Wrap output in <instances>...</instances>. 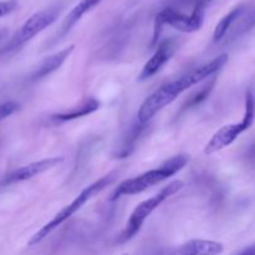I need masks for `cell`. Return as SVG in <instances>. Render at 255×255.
Returning <instances> with one entry per match:
<instances>
[{
	"label": "cell",
	"mask_w": 255,
	"mask_h": 255,
	"mask_svg": "<svg viewBox=\"0 0 255 255\" xmlns=\"http://www.w3.org/2000/svg\"><path fill=\"white\" fill-rule=\"evenodd\" d=\"M183 182L177 179V181L171 182L168 186L163 187L158 193L152 196L151 198L146 199V201H143L142 203H139L138 206L133 209L131 216H129L126 228L124 229L121 236L119 237V243H126L129 239L133 238V237L138 233L139 229L142 228V226L144 224L146 219L148 218V217L151 216L163 202H166L169 197H172L173 194H176L177 192L181 191V189L183 188Z\"/></svg>",
	"instance_id": "277c9868"
},
{
	"label": "cell",
	"mask_w": 255,
	"mask_h": 255,
	"mask_svg": "<svg viewBox=\"0 0 255 255\" xmlns=\"http://www.w3.org/2000/svg\"><path fill=\"white\" fill-rule=\"evenodd\" d=\"M188 161L189 157L187 154H178V156L167 159L158 168L151 169V171L144 172L133 178L126 179L115 189L114 194H112V201L122 196H133V194L142 193L151 187L157 186L158 183L171 178L179 171H182V168L188 163Z\"/></svg>",
	"instance_id": "3957f363"
},
{
	"label": "cell",
	"mask_w": 255,
	"mask_h": 255,
	"mask_svg": "<svg viewBox=\"0 0 255 255\" xmlns=\"http://www.w3.org/2000/svg\"><path fill=\"white\" fill-rule=\"evenodd\" d=\"M102 0H80L76 5L71 9V11L66 15L64 22L61 25V35L69 32L80 20L82 19L85 14L91 11L95 6L101 2Z\"/></svg>",
	"instance_id": "4fadbf2b"
},
{
	"label": "cell",
	"mask_w": 255,
	"mask_h": 255,
	"mask_svg": "<svg viewBox=\"0 0 255 255\" xmlns=\"http://www.w3.org/2000/svg\"><path fill=\"white\" fill-rule=\"evenodd\" d=\"M15 6H16L15 1H0V17L11 12Z\"/></svg>",
	"instance_id": "ac0fdd59"
},
{
	"label": "cell",
	"mask_w": 255,
	"mask_h": 255,
	"mask_svg": "<svg viewBox=\"0 0 255 255\" xmlns=\"http://www.w3.org/2000/svg\"><path fill=\"white\" fill-rule=\"evenodd\" d=\"M237 255H255V244L251 247H247L246 249H243L241 253H238Z\"/></svg>",
	"instance_id": "d6986e66"
},
{
	"label": "cell",
	"mask_w": 255,
	"mask_h": 255,
	"mask_svg": "<svg viewBox=\"0 0 255 255\" xmlns=\"http://www.w3.org/2000/svg\"><path fill=\"white\" fill-rule=\"evenodd\" d=\"M0 37H1V35H0Z\"/></svg>",
	"instance_id": "ffe728a7"
},
{
	"label": "cell",
	"mask_w": 255,
	"mask_h": 255,
	"mask_svg": "<svg viewBox=\"0 0 255 255\" xmlns=\"http://www.w3.org/2000/svg\"><path fill=\"white\" fill-rule=\"evenodd\" d=\"M253 27H255V9L248 15V16L246 17V19L243 20V21L241 22V25L237 27L236 31H234V34H233V37L241 36V35L247 34V32L251 31Z\"/></svg>",
	"instance_id": "2e32d148"
},
{
	"label": "cell",
	"mask_w": 255,
	"mask_h": 255,
	"mask_svg": "<svg viewBox=\"0 0 255 255\" xmlns=\"http://www.w3.org/2000/svg\"><path fill=\"white\" fill-rule=\"evenodd\" d=\"M244 12V6L241 5V6L234 7L232 11H229L221 21L217 24L216 29H214L213 32V42H219L227 34H228L229 29L232 27V25L236 22L237 19L242 16V14Z\"/></svg>",
	"instance_id": "5bb4252c"
},
{
	"label": "cell",
	"mask_w": 255,
	"mask_h": 255,
	"mask_svg": "<svg viewBox=\"0 0 255 255\" xmlns=\"http://www.w3.org/2000/svg\"><path fill=\"white\" fill-rule=\"evenodd\" d=\"M227 61H228V55L222 54L212 61H209L208 64H204L197 69L192 70L191 72L183 75L179 79L162 85L159 89H157L153 94L149 95L142 102L138 112H137V122L141 125L147 124L164 107L171 105L179 95L193 87L198 82L203 81L204 79H208V77L216 75L227 64Z\"/></svg>",
	"instance_id": "6da1fadb"
},
{
	"label": "cell",
	"mask_w": 255,
	"mask_h": 255,
	"mask_svg": "<svg viewBox=\"0 0 255 255\" xmlns=\"http://www.w3.org/2000/svg\"><path fill=\"white\" fill-rule=\"evenodd\" d=\"M214 86V80L212 82H209L208 85H206V86L203 87V89L199 90L198 92H196V94L193 95V96L191 97V99L187 101L186 106L183 107V109H188V107H193V106H197L198 104H201L202 101H204V100L207 99V97L209 96V94H211L212 89H213Z\"/></svg>",
	"instance_id": "9a60e30c"
},
{
	"label": "cell",
	"mask_w": 255,
	"mask_h": 255,
	"mask_svg": "<svg viewBox=\"0 0 255 255\" xmlns=\"http://www.w3.org/2000/svg\"><path fill=\"white\" fill-rule=\"evenodd\" d=\"M100 109V101L95 97H87V99L82 100L77 106L71 107L66 111L57 112L50 116V121L54 124H65V122L74 121V120L81 119V117L91 115L96 112Z\"/></svg>",
	"instance_id": "30bf717a"
},
{
	"label": "cell",
	"mask_w": 255,
	"mask_h": 255,
	"mask_svg": "<svg viewBox=\"0 0 255 255\" xmlns=\"http://www.w3.org/2000/svg\"><path fill=\"white\" fill-rule=\"evenodd\" d=\"M62 161H64L62 157H50V158H44L41 161L32 162V163L20 167V168L12 171L10 174H7L1 181V184L2 186H7V184L27 181V179L32 178V177L37 176V174H41L44 172L49 171V169L54 168L55 166L60 164Z\"/></svg>",
	"instance_id": "9c48e42d"
},
{
	"label": "cell",
	"mask_w": 255,
	"mask_h": 255,
	"mask_svg": "<svg viewBox=\"0 0 255 255\" xmlns=\"http://www.w3.org/2000/svg\"><path fill=\"white\" fill-rule=\"evenodd\" d=\"M17 109H19V104L15 101H6L0 104V122L11 116L14 112L17 111Z\"/></svg>",
	"instance_id": "e0dca14e"
},
{
	"label": "cell",
	"mask_w": 255,
	"mask_h": 255,
	"mask_svg": "<svg viewBox=\"0 0 255 255\" xmlns=\"http://www.w3.org/2000/svg\"><path fill=\"white\" fill-rule=\"evenodd\" d=\"M224 252L222 243L207 239H192L179 247L174 255H219Z\"/></svg>",
	"instance_id": "8fae6325"
},
{
	"label": "cell",
	"mask_w": 255,
	"mask_h": 255,
	"mask_svg": "<svg viewBox=\"0 0 255 255\" xmlns=\"http://www.w3.org/2000/svg\"><path fill=\"white\" fill-rule=\"evenodd\" d=\"M60 11H61V7L54 5V6L46 7V9L40 10V11L32 14L20 26V29L15 32L14 36L9 41V44L5 47L4 52L16 51L20 47L24 46L32 37H35L37 34L44 31L46 27H49L57 19Z\"/></svg>",
	"instance_id": "52a82bcc"
},
{
	"label": "cell",
	"mask_w": 255,
	"mask_h": 255,
	"mask_svg": "<svg viewBox=\"0 0 255 255\" xmlns=\"http://www.w3.org/2000/svg\"><path fill=\"white\" fill-rule=\"evenodd\" d=\"M117 176H119V174H117L116 171L110 172V173H107L106 176L101 177V178H99L97 181H95L94 183L87 186L86 188L82 189V191L80 192V194H77L76 198H75L71 203L67 204V206L64 207L59 213L55 214V217L51 219V221L47 222L42 228H40L39 231H37L36 233L30 238L27 246L29 247L36 246V244H39L40 242L44 241V239L46 238V237H49L55 229L59 228L62 223H65L67 219H70L75 213H77V212H79L80 209H81L82 207L90 201V199L94 198L96 194H99L100 192L104 191L105 188L111 186V184L116 181Z\"/></svg>",
	"instance_id": "7a4b0ae2"
},
{
	"label": "cell",
	"mask_w": 255,
	"mask_h": 255,
	"mask_svg": "<svg viewBox=\"0 0 255 255\" xmlns=\"http://www.w3.org/2000/svg\"><path fill=\"white\" fill-rule=\"evenodd\" d=\"M177 50V42L173 39H164L157 45L156 51L152 55L151 59L144 64L142 67V71L139 74L138 80L139 81H144V80L151 79L152 76L157 74L167 62L171 60L174 52Z\"/></svg>",
	"instance_id": "ba28073f"
},
{
	"label": "cell",
	"mask_w": 255,
	"mask_h": 255,
	"mask_svg": "<svg viewBox=\"0 0 255 255\" xmlns=\"http://www.w3.org/2000/svg\"><path fill=\"white\" fill-rule=\"evenodd\" d=\"M124 255H127V254H124Z\"/></svg>",
	"instance_id": "44dd1931"
},
{
	"label": "cell",
	"mask_w": 255,
	"mask_h": 255,
	"mask_svg": "<svg viewBox=\"0 0 255 255\" xmlns=\"http://www.w3.org/2000/svg\"><path fill=\"white\" fill-rule=\"evenodd\" d=\"M255 121V99L252 91H247L246 95V111H244V116L241 122L238 124H231L226 125V126L221 127L216 133L212 136L208 143L204 147V154L209 156L216 152L222 151L226 147L231 146L236 139L248 131L252 126H253Z\"/></svg>",
	"instance_id": "8992f818"
},
{
	"label": "cell",
	"mask_w": 255,
	"mask_h": 255,
	"mask_svg": "<svg viewBox=\"0 0 255 255\" xmlns=\"http://www.w3.org/2000/svg\"><path fill=\"white\" fill-rule=\"evenodd\" d=\"M75 46L74 45H70V46L65 47V49L60 50V51L55 52V54L50 55V56L45 57L40 65L37 66V69L32 72L31 79L32 80H40L42 77L47 76V75L52 74L54 71H56L57 69L62 66L65 61L69 59L70 55L74 51Z\"/></svg>",
	"instance_id": "7c38bea8"
},
{
	"label": "cell",
	"mask_w": 255,
	"mask_h": 255,
	"mask_svg": "<svg viewBox=\"0 0 255 255\" xmlns=\"http://www.w3.org/2000/svg\"><path fill=\"white\" fill-rule=\"evenodd\" d=\"M204 15H206V10H204L203 4L197 5L189 15L177 11L172 7H166L157 14L156 20H154V30L151 46L154 47L156 45H158L159 35H161L163 26H166V25L182 32L198 31L204 22Z\"/></svg>",
	"instance_id": "5b68a950"
}]
</instances>
